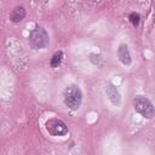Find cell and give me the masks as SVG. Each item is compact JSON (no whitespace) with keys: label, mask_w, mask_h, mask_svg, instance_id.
Returning <instances> with one entry per match:
<instances>
[{"label":"cell","mask_w":155,"mask_h":155,"mask_svg":"<svg viewBox=\"0 0 155 155\" xmlns=\"http://www.w3.org/2000/svg\"><path fill=\"white\" fill-rule=\"evenodd\" d=\"M63 97H64L65 105L71 110H76L81 105L82 93H81V90L78 85H69L64 90Z\"/></svg>","instance_id":"cell-1"},{"label":"cell","mask_w":155,"mask_h":155,"mask_svg":"<svg viewBox=\"0 0 155 155\" xmlns=\"http://www.w3.org/2000/svg\"><path fill=\"white\" fill-rule=\"evenodd\" d=\"M48 42H50L48 34L42 27H35L31 30V33L29 35V44L33 48H35V50L45 48L48 45Z\"/></svg>","instance_id":"cell-2"},{"label":"cell","mask_w":155,"mask_h":155,"mask_svg":"<svg viewBox=\"0 0 155 155\" xmlns=\"http://www.w3.org/2000/svg\"><path fill=\"white\" fill-rule=\"evenodd\" d=\"M133 107H134V110L137 113H139L143 117H145V119L154 117V114H155L154 107H153L151 102L148 98H145L144 96H137L133 99Z\"/></svg>","instance_id":"cell-3"},{"label":"cell","mask_w":155,"mask_h":155,"mask_svg":"<svg viewBox=\"0 0 155 155\" xmlns=\"http://www.w3.org/2000/svg\"><path fill=\"white\" fill-rule=\"evenodd\" d=\"M46 130L51 136L54 137H62L68 133L67 125L59 119H50L46 122Z\"/></svg>","instance_id":"cell-4"},{"label":"cell","mask_w":155,"mask_h":155,"mask_svg":"<svg viewBox=\"0 0 155 155\" xmlns=\"http://www.w3.org/2000/svg\"><path fill=\"white\" fill-rule=\"evenodd\" d=\"M105 93H107V96H108V98H109V101L111 102L113 105L116 107V105L120 104V101H121V98H120V93H119L117 88H116L113 84H109V85L107 86V88H105Z\"/></svg>","instance_id":"cell-5"},{"label":"cell","mask_w":155,"mask_h":155,"mask_svg":"<svg viewBox=\"0 0 155 155\" xmlns=\"http://www.w3.org/2000/svg\"><path fill=\"white\" fill-rule=\"evenodd\" d=\"M117 56H119V59L122 64L125 65H130L132 59H131V54H130V51H128V47L126 45H120L119 48H117Z\"/></svg>","instance_id":"cell-6"},{"label":"cell","mask_w":155,"mask_h":155,"mask_svg":"<svg viewBox=\"0 0 155 155\" xmlns=\"http://www.w3.org/2000/svg\"><path fill=\"white\" fill-rule=\"evenodd\" d=\"M24 17H25V10H24L23 6H16V7L12 10L11 15H10V19H11L13 23L21 22Z\"/></svg>","instance_id":"cell-7"},{"label":"cell","mask_w":155,"mask_h":155,"mask_svg":"<svg viewBox=\"0 0 155 155\" xmlns=\"http://www.w3.org/2000/svg\"><path fill=\"white\" fill-rule=\"evenodd\" d=\"M62 59H63V52H62V51L56 52V53L52 56V58H51V67H52V68H57V67L61 64Z\"/></svg>","instance_id":"cell-8"},{"label":"cell","mask_w":155,"mask_h":155,"mask_svg":"<svg viewBox=\"0 0 155 155\" xmlns=\"http://www.w3.org/2000/svg\"><path fill=\"white\" fill-rule=\"evenodd\" d=\"M128 19H130V22L132 23L133 27H138V24H139V22H140V16H139L138 13H136V12H132V13L128 16Z\"/></svg>","instance_id":"cell-9"},{"label":"cell","mask_w":155,"mask_h":155,"mask_svg":"<svg viewBox=\"0 0 155 155\" xmlns=\"http://www.w3.org/2000/svg\"><path fill=\"white\" fill-rule=\"evenodd\" d=\"M90 57H91V58H90V59H91V62H92L94 65H101V62L103 61L101 54H94V53H92Z\"/></svg>","instance_id":"cell-10"}]
</instances>
